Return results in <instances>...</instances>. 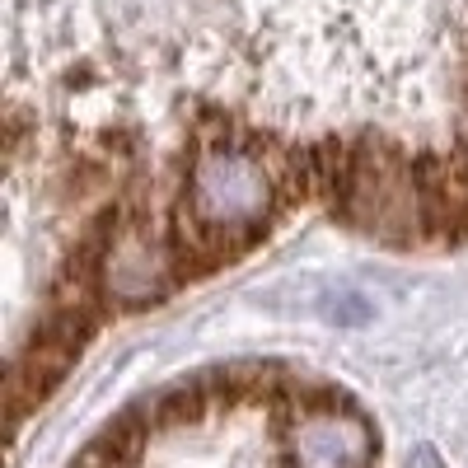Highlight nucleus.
<instances>
[{
    "instance_id": "obj_3",
    "label": "nucleus",
    "mask_w": 468,
    "mask_h": 468,
    "mask_svg": "<svg viewBox=\"0 0 468 468\" xmlns=\"http://www.w3.org/2000/svg\"><path fill=\"white\" fill-rule=\"evenodd\" d=\"M187 277V249L174 225L122 211L94 249V286L117 309H145Z\"/></svg>"
},
{
    "instance_id": "obj_5",
    "label": "nucleus",
    "mask_w": 468,
    "mask_h": 468,
    "mask_svg": "<svg viewBox=\"0 0 468 468\" xmlns=\"http://www.w3.org/2000/svg\"><path fill=\"white\" fill-rule=\"evenodd\" d=\"M450 150L459 154V160H463V169H468V112H463L459 122L450 127Z\"/></svg>"
},
{
    "instance_id": "obj_2",
    "label": "nucleus",
    "mask_w": 468,
    "mask_h": 468,
    "mask_svg": "<svg viewBox=\"0 0 468 468\" xmlns=\"http://www.w3.org/2000/svg\"><path fill=\"white\" fill-rule=\"evenodd\" d=\"M295 187H309L300 145L271 141L239 122H197L187 141L174 229L187 253H239L262 239Z\"/></svg>"
},
{
    "instance_id": "obj_1",
    "label": "nucleus",
    "mask_w": 468,
    "mask_h": 468,
    "mask_svg": "<svg viewBox=\"0 0 468 468\" xmlns=\"http://www.w3.org/2000/svg\"><path fill=\"white\" fill-rule=\"evenodd\" d=\"M10 85L112 122L174 99L286 145L403 141L468 112V0H10Z\"/></svg>"
},
{
    "instance_id": "obj_4",
    "label": "nucleus",
    "mask_w": 468,
    "mask_h": 468,
    "mask_svg": "<svg viewBox=\"0 0 468 468\" xmlns=\"http://www.w3.org/2000/svg\"><path fill=\"white\" fill-rule=\"evenodd\" d=\"M379 454L375 426L342 399H291L277 421L282 468H370Z\"/></svg>"
},
{
    "instance_id": "obj_6",
    "label": "nucleus",
    "mask_w": 468,
    "mask_h": 468,
    "mask_svg": "<svg viewBox=\"0 0 468 468\" xmlns=\"http://www.w3.org/2000/svg\"><path fill=\"white\" fill-rule=\"evenodd\" d=\"M408 468H445V463L436 459V450H417V454L408 459Z\"/></svg>"
}]
</instances>
